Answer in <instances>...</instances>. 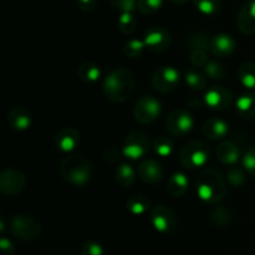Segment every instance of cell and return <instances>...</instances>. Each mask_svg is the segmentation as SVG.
Returning a JSON list of instances; mask_svg holds the SVG:
<instances>
[{
    "mask_svg": "<svg viewBox=\"0 0 255 255\" xmlns=\"http://www.w3.org/2000/svg\"><path fill=\"white\" fill-rule=\"evenodd\" d=\"M31 114L24 106H14L7 112V124L16 131H25L31 126Z\"/></svg>",
    "mask_w": 255,
    "mask_h": 255,
    "instance_id": "e0dca14e",
    "label": "cell"
},
{
    "mask_svg": "<svg viewBox=\"0 0 255 255\" xmlns=\"http://www.w3.org/2000/svg\"><path fill=\"white\" fill-rule=\"evenodd\" d=\"M10 232L21 241H34L41 236L42 226L39 219L27 214H16L10 219Z\"/></svg>",
    "mask_w": 255,
    "mask_h": 255,
    "instance_id": "5b68a950",
    "label": "cell"
},
{
    "mask_svg": "<svg viewBox=\"0 0 255 255\" xmlns=\"http://www.w3.org/2000/svg\"><path fill=\"white\" fill-rule=\"evenodd\" d=\"M133 115L138 124H153L161 115V102L153 96H142L134 105Z\"/></svg>",
    "mask_w": 255,
    "mask_h": 255,
    "instance_id": "52a82bcc",
    "label": "cell"
},
{
    "mask_svg": "<svg viewBox=\"0 0 255 255\" xmlns=\"http://www.w3.org/2000/svg\"><path fill=\"white\" fill-rule=\"evenodd\" d=\"M149 221L159 233H171L177 224L176 213L166 206H156L151 209Z\"/></svg>",
    "mask_w": 255,
    "mask_h": 255,
    "instance_id": "8fae6325",
    "label": "cell"
},
{
    "mask_svg": "<svg viewBox=\"0 0 255 255\" xmlns=\"http://www.w3.org/2000/svg\"><path fill=\"white\" fill-rule=\"evenodd\" d=\"M115 178H116L117 184H120L124 188L131 187L136 179V172L129 164L121 163L115 171Z\"/></svg>",
    "mask_w": 255,
    "mask_h": 255,
    "instance_id": "d4e9b609",
    "label": "cell"
},
{
    "mask_svg": "<svg viewBox=\"0 0 255 255\" xmlns=\"http://www.w3.org/2000/svg\"><path fill=\"white\" fill-rule=\"evenodd\" d=\"M189 181L187 176L182 172H177V173L172 174L171 178L168 179V192L172 197H182L188 189Z\"/></svg>",
    "mask_w": 255,
    "mask_h": 255,
    "instance_id": "7402d4cb",
    "label": "cell"
},
{
    "mask_svg": "<svg viewBox=\"0 0 255 255\" xmlns=\"http://www.w3.org/2000/svg\"><path fill=\"white\" fill-rule=\"evenodd\" d=\"M163 0H137V9L143 15L153 14L161 9Z\"/></svg>",
    "mask_w": 255,
    "mask_h": 255,
    "instance_id": "e575fe53",
    "label": "cell"
},
{
    "mask_svg": "<svg viewBox=\"0 0 255 255\" xmlns=\"http://www.w3.org/2000/svg\"><path fill=\"white\" fill-rule=\"evenodd\" d=\"M211 157L208 146L203 142L192 141L184 144L179 151V163L188 169H196L206 166Z\"/></svg>",
    "mask_w": 255,
    "mask_h": 255,
    "instance_id": "277c9868",
    "label": "cell"
},
{
    "mask_svg": "<svg viewBox=\"0 0 255 255\" xmlns=\"http://www.w3.org/2000/svg\"><path fill=\"white\" fill-rule=\"evenodd\" d=\"M181 74L172 66H162L154 71L152 76V86L161 94H168L173 91L179 84Z\"/></svg>",
    "mask_w": 255,
    "mask_h": 255,
    "instance_id": "ba28073f",
    "label": "cell"
},
{
    "mask_svg": "<svg viewBox=\"0 0 255 255\" xmlns=\"http://www.w3.org/2000/svg\"><path fill=\"white\" fill-rule=\"evenodd\" d=\"M169 1L173 2V4H179V5H182V4H186V2L188 1V0H169Z\"/></svg>",
    "mask_w": 255,
    "mask_h": 255,
    "instance_id": "ee69618b",
    "label": "cell"
},
{
    "mask_svg": "<svg viewBox=\"0 0 255 255\" xmlns=\"http://www.w3.org/2000/svg\"><path fill=\"white\" fill-rule=\"evenodd\" d=\"M202 132L204 136L209 139H222L228 134L229 126L226 121L221 119H211L207 120L202 127Z\"/></svg>",
    "mask_w": 255,
    "mask_h": 255,
    "instance_id": "d6986e66",
    "label": "cell"
},
{
    "mask_svg": "<svg viewBox=\"0 0 255 255\" xmlns=\"http://www.w3.org/2000/svg\"><path fill=\"white\" fill-rule=\"evenodd\" d=\"M117 26L119 30L125 35H129L134 32L137 27V20L136 17L132 15V12H121L117 21Z\"/></svg>",
    "mask_w": 255,
    "mask_h": 255,
    "instance_id": "f1b7e54d",
    "label": "cell"
},
{
    "mask_svg": "<svg viewBox=\"0 0 255 255\" xmlns=\"http://www.w3.org/2000/svg\"><path fill=\"white\" fill-rule=\"evenodd\" d=\"M191 62L196 67H204L209 62L208 55L204 50H192L191 51Z\"/></svg>",
    "mask_w": 255,
    "mask_h": 255,
    "instance_id": "f35d334b",
    "label": "cell"
},
{
    "mask_svg": "<svg viewBox=\"0 0 255 255\" xmlns=\"http://www.w3.org/2000/svg\"><path fill=\"white\" fill-rule=\"evenodd\" d=\"M211 218L212 223L216 227H221V228H224V227L231 226L232 222H233V213L229 208L227 207L221 206L214 208L213 211L211 212Z\"/></svg>",
    "mask_w": 255,
    "mask_h": 255,
    "instance_id": "484cf974",
    "label": "cell"
},
{
    "mask_svg": "<svg viewBox=\"0 0 255 255\" xmlns=\"http://www.w3.org/2000/svg\"><path fill=\"white\" fill-rule=\"evenodd\" d=\"M97 0H77V6L80 10L87 12L91 11L95 6H96Z\"/></svg>",
    "mask_w": 255,
    "mask_h": 255,
    "instance_id": "b9f144b4",
    "label": "cell"
},
{
    "mask_svg": "<svg viewBox=\"0 0 255 255\" xmlns=\"http://www.w3.org/2000/svg\"><path fill=\"white\" fill-rule=\"evenodd\" d=\"M237 29L243 35L255 34V0L247 2L237 16Z\"/></svg>",
    "mask_w": 255,
    "mask_h": 255,
    "instance_id": "5bb4252c",
    "label": "cell"
},
{
    "mask_svg": "<svg viewBox=\"0 0 255 255\" xmlns=\"http://www.w3.org/2000/svg\"><path fill=\"white\" fill-rule=\"evenodd\" d=\"M204 72H206V76L212 80H222L227 74L226 67L218 61H209L204 66Z\"/></svg>",
    "mask_w": 255,
    "mask_h": 255,
    "instance_id": "836d02e7",
    "label": "cell"
},
{
    "mask_svg": "<svg viewBox=\"0 0 255 255\" xmlns=\"http://www.w3.org/2000/svg\"><path fill=\"white\" fill-rule=\"evenodd\" d=\"M174 143L169 137L167 136H159L152 143V148L156 152L158 156L161 157H168L169 154L173 152Z\"/></svg>",
    "mask_w": 255,
    "mask_h": 255,
    "instance_id": "83f0119b",
    "label": "cell"
},
{
    "mask_svg": "<svg viewBox=\"0 0 255 255\" xmlns=\"http://www.w3.org/2000/svg\"><path fill=\"white\" fill-rule=\"evenodd\" d=\"M104 94L110 101L122 104L128 101L134 92L136 82L134 76L128 69L119 67L115 69L105 77Z\"/></svg>",
    "mask_w": 255,
    "mask_h": 255,
    "instance_id": "6da1fadb",
    "label": "cell"
},
{
    "mask_svg": "<svg viewBox=\"0 0 255 255\" xmlns=\"http://www.w3.org/2000/svg\"><path fill=\"white\" fill-rule=\"evenodd\" d=\"M138 177L146 184H156L163 177V167L156 159H144L138 167Z\"/></svg>",
    "mask_w": 255,
    "mask_h": 255,
    "instance_id": "9a60e30c",
    "label": "cell"
},
{
    "mask_svg": "<svg viewBox=\"0 0 255 255\" xmlns=\"http://www.w3.org/2000/svg\"><path fill=\"white\" fill-rule=\"evenodd\" d=\"M144 47H146L144 41H141V40H137V39H132L124 45L122 52H124V55L127 57V59H138V57L142 55V52H143Z\"/></svg>",
    "mask_w": 255,
    "mask_h": 255,
    "instance_id": "f546056e",
    "label": "cell"
},
{
    "mask_svg": "<svg viewBox=\"0 0 255 255\" xmlns=\"http://www.w3.org/2000/svg\"><path fill=\"white\" fill-rule=\"evenodd\" d=\"M26 187V178L20 171L5 168L0 173V191L9 197L19 196Z\"/></svg>",
    "mask_w": 255,
    "mask_h": 255,
    "instance_id": "9c48e42d",
    "label": "cell"
},
{
    "mask_svg": "<svg viewBox=\"0 0 255 255\" xmlns=\"http://www.w3.org/2000/svg\"><path fill=\"white\" fill-rule=\"evenodd\" d=\"M194 120L188 111L177 109L171 112L166 121V127L174 137H183L193 129Z\"/></svg>",
    "mask_w": 255,
    "mask_h": 255,
    "instance_id": "30bf717a",
    "label": "cell"
},
{
    "mask_svg": "<svg viewBox=\"0 0 255 255\" xmlns=\"http://www.w3.org/2000/svg\"><path fill=\"white\" fill-rule=\"evenodd\" d=\"M119 157H120L119 151H117V149H115V148L106 149V152L104 153L105 161L110 162V163H115V162L119 159Z\"/></svg>",
    "mask_w": 255,
    "mask_h": 255,
    "instance_id": "7bdbcfd3",
    "label": "cell"
},
{
    "mask_svg": "<svg viewBox=\"0 0 255 255\" xmlns=\"http://www.w3.org/2000/svg\"><path fill=\"white\" fill-rule=\"evenodd\" d=\"M243 166L249 174L255 178V146L251 147L243 157Z\"/></svg>",
    "mask_w": 255,
    "mask_h": 255,
    "instance_id": "8d00e7d4",
    "label": "cell"
},
{
    "mask_svg": "<svg viewBox=\"0 0 255 255\" xmlns=\"http://www.w3.org/2000/svg\"><path fill=\"white\" fill-rule=\"evenodd\" d=\"M209 50L214 56L226 59V57L231 56L236 50V41H234L233 36L228 34H217L211 37Z\"/></svg>",
    "mask_w": 255,
    "mask_h": 255,
    "instance_id": "2e32d148",
    "label": "cell"
},
{
    "mask_svg": "<svg viewBox=\"0 0 255 255\" xmlns=\"http://www.w3.org/2000/svg\"><path fill=\"white\" fill-rule=\"evenodd\" d=\"M77 76L80 77V80H82L84 82L87 84H92V82L99 81L100 77H101V70L97 65H95L94 62H82L79 67H77Z\"/></svg>",
    "mask_w": 255,
    "mask_h": 255,
    "instance_id": "cb8c5ba5",
    "label": "cell"
},
{
    "mask_svg": "<svg viewBox=\"0 0 255 255\" xmlns=\"http://www.w3.org/2000/svg\"><path fill=\"white\" fill-rule=\"evenodd\" d=\"M152 147L151 141H149V136L144 131H133L126 137L122 146V153L125 157L129 159L142 158L148 153L149 148Z\"/></svg>",
    "mask_w": 255,
    "mask_h": 255,
    "instance_id": "8992f818",
    "label": "cell"
},
{
    "mask_svg": "<svg viewBox=\"0 0 255 255\" xmlns=\"http://www.w3.org/2000/svg\"><path fill=\"white\" fill-rule=\"evenodd\" d=\"M152 206L151 199L147 198L146 196H132L128 201L126 202V208L133 216H142V214L146 213Z\"/></svg>",
    "mask_w": 255,
    "mask_h": 255,
    "instance_id": "603a6c76",
    "label": "cell"
},
{
    "mask_svg": "<svg viewBox=\"0 0 255 255\" xmlns=\"http://www.w3.org/2000/svg\"><path fill=\"white\" fill-rule=\"evenodd\" d=\"M238 79L244 87L249 90L255 89V64L244 62L238 69Z\"/></svg>",
    "mask_w": 255,
    "mask_h": 255,
    "instance_id": "4316f807",
    "label": "cell"
},
{
    "mask_svg": "<svg viewBox=\"0 0 255 255\" xmlns=\"http://www.w3.org/2000/svg\"><path fill=\"white\" fill-rule=\"evenodd\" d=\"M81 253L82 255H104V249L97 242L87 241L82 246Z\"/></svg>",
    "mask_w": 255,
    "mask_h": 255,
    "instance_id": "ab89813d",
    "label": "cell"
},
{
    "mask_svg": "<svg viewBox=\"0 0 255 255\" xmlns=\"http://www.w3.org/2000/svg\"><path fill=\"white\" fill-rule=\"evenodd\" d=\"M144 45L147 49L154 54H159L171 46V34L164 27H151L144 34Z\"/></svg>",
    "mask_w": 255,
    "mask_h": 255,
    "instance_id": "7c38bea8",
    "label": "cell"
},
{
    "mask_svg": "<svg viewBox=\"0 0 255 255\" xmlns=\"http://www.w3.org/2000/svg\"><path fill=\"white\" fill-rule=\"evenodd\" d=\"M15 247L7 238L0 239V255H14Z\"/></svg>",
    "mask_w": 255,
    "mask_h": 255,
    "instance_id": "60d3db41",
    "label": "cell"
},
{
    "mask_svg": "<svg viewBox=\"0 0 255 255\" xmlns=\"http://www.w3.org/2000/svg\"><path fill=\"white\" fill-rule=\"evenodd\" d=\"M239 156H241V152H239L238 147L233 142H222L217 147V158L223 164H227V166H233V164H236L238 162Z\"/></svg>",
    "mask_w": 255,
    "mask_h": 255,
    "instance_id": "ffe728a7",
    "label": "cell"
},
{
    "mask_svg": "<svg viewBox=\"0 0 255 255\" xmlns=\"http://www.w3.org/2000/svg\"><path fill=\"white\" fill-rule=\"evenodd\" d=\"M60 173L67 183L76 187H84L91 181L92 167L86 157L72 154L62 159L60 164Z\"/></svg>",
    "mask_w": 255,
    "mask_h": 255,
    "instance_id": "3957f363",
    "label": "cell"
},
{
    "mask_svg": "<svg viewBox=\"0 0 255 255\" xmlns=\"http://www.w3.org/2000/svg\"><path fill=\"white\" fill-rule=\"evenodd\" d=\"M237 112L242 119H254L255 117V94H246L239 97L236 102Z\"/></svg>",
    "mask_w": 255,
    "mask_h": 255,
    "instance_id": "44dd1931",
    "label": "cell"
},
{
    "mask_svg": "<svg viewBox=\"0 0 255 255\" xmlns=\"http://www.w3.org/2000/svg\"><path fill=\"white\" fill-rule=\"evenodd\" d=\"M188 47L192 50H209V46H211V39L207 36L204 32H194L193 35L188 37Z\"/></svg>",
    "mask_w": 255,
    "mask_h": 255,
    "instance_id": "4dcf8cb0",
    "label": "cell"
},
{
    "mask_svg": "<svg viewBox=\"0 0 255 255\" xmlns=\"http://www.w3.org/2000/svg\"><path fill=\"white\" fill-rule=\"evenodd\" d=\"M197 194L208 204H217L226 197L227 184L218 171L204 169L197 178Z\"/></svg>",
    "mask_w": 255,
    "mask_h": 255,
    "instance_id": "7a4b0ae2",
    "label": "cell"
},
{
    "mask_svg": "<svg viewBox=\"0 0 255 255\" xmlns=\"http://www.w3.org/2000/svg\"><path fill=\"white\" fill-rule=\"evenodd\" d=\"M80 143V133L74 127H65L55 137V147L61 152H71Z\"/></svg>",
    "mask_w": 255,
    "mask_h": 255,
    "instance_id": "ac0fdd59",
    "label": "cell"
},
{
    "mask_svg": "<svg viewBox=\"0 0 255 255\" xmlns=\"http://www.w3.org/2000/svg\"><path fill=\"white\" fill-rule=\"evenodd\" d=\"M197 9L206 15H213L221 10L222 0H193Z\"/></svg>",
    "mask_w": 255,
    "mask_h": 255,
    "instance_id": "d6a6232c",
    "label": "cell"
},
{
    "mask_svg": "<svg viewBox=\"0 0 255 255\" xmlns=\"http://www.w3.org/2000/svg\"><path fill=\"white\" fill-rule=\"evenodd\" d=\"M227 179H228L229 183L233 187H242L246 183V174L243 173L241 168L232 167L227 172Z\"/></svg>",
    "mask_w": 255,
    "mask_h": 255,
    "instance_id": "d590c367",
    "label": "cell"
},
{
    "mask_svg": "<svg viewBox=\"0 0 255 255\" xmlns=\"http://www.w3.org/2000/svg\"><path fill=\"white\" fill-rule=\"evenodd\" d=\"M204 104L213 111H224L233 104V95L223 86H214L206 92Z\"/></svg>",
    "mask_w": 255,
    "mask_h": 255,
    "instance_id": "4fadbf2b",
    "label": "cell"
},
{
    "mask_svg": "<svg viewBox=\"0 0 255 255\" xmlns=\"http://www.w3.org/2000/svg\"><path fill=\"white\" fill-rule=\"evenodd\" d=\"M186 84L188 85L189 89L194 90V91H202L207 87V79L204 77L203 74L198 71H188L186 74Z\"/></svg>",
    "mask_w": 255,
    "mask_h": 255,
    "instance_id": "1f68e13d",
    "label": "cell"
},
{
    "mask_svg": "<svg viewBox=\"0 0 255 255\" xmlns=\"http://www.w3.org/2000/svg\"><path fill=\"white\" fill-rule=\"evenodd\" d=\"M115 9L121 12H132L137 7V0H109Z\"/></svg>",
    "mask_w": 255,
    "mask_h": 255,
    "instance_id": "74e56055",
    "label": "cell"
}]
</instances>
